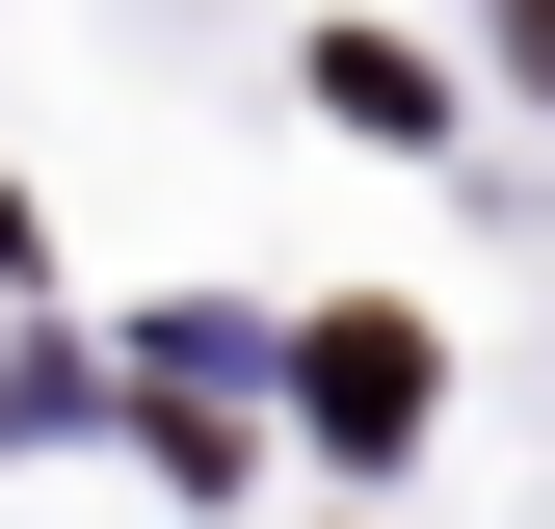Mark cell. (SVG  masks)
I'll use <instances>...</instances> for the list:
<instances>
[{
    "label": "cell",
    "mask_w": 555,
    "mask_h": 529,
    "mask_svg": "<svg viewBox=\"0 0 555 529\" xmlns=\"http://www.w3.org/2000/svg\"><path fill=\"white\" fill-rule=\"evenodd\" d=\"M318 424L397 450V424H424V345H397V318H318Z\"/></svg>",
    "instance_id": "obj_1"
},
{
    "label": "cell",
    "mask_w": 555,
    "mask_h": 529,
    "mask_svg": "<svg viewBox=\"0 0 555 529\" xmlns=\"http://www.w3.org/2000/svg\"><path fill=\"white\" fill-rule=\"evenodd\" d=\"M318 106H344V132H450V80H424L397 27H318Z\"/></svg>",
    "instance_id": "obj_2"
},
{
    "label": "cell",
    "mask_w": 555,
    "mask_h": 529,
    "mask_svg": "<svg viewBox=\"0 0 555 529\" xmlns=\"http://www.w3.org/2000/svg\"><path fill=\"white\" fill-rule=\"evenodd\" d=\"M476 27H503V80H529V106H555V0H476Z\"/></svg>",
    "instance_id": "obj_3"
}]
</instances>
